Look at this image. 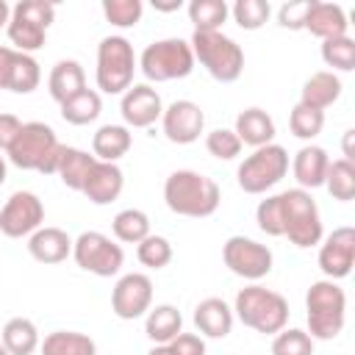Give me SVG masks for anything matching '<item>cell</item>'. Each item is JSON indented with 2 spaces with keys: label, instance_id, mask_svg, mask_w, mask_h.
Here are the masks:
<instances>
[{
  "label": "cell",
  "instance_id": "6da1fadb",
  "mask_svg": "<svg viewBox=\"0 0 355 355\" xmlns=\"http://www.w3.org/2000/svg\"><path fill=\"white\" fill-rule=\"evenodd\" d=\"M219 200H222V191L216 180H211L202 172L175 169L164 180V202L178 216H191V219L211 216L219 208Z\"/></svg>",
  "mask_w": 355,
  "mask_h": 355
},
{
  "label": "cell",
  "instance_id": "7a4b0ae2",
  "mask_svg": "<svg viewBox=\"0 0 355 355\" xmlns=\"http://www.w3.org/2000/svg\"><path fill=\"white\" fill-rule=\"evenodd\" d=\"M64 147L55 136V130L44 122H22V130L17 133L14 144L8 147V161L19 169H33L42 175H55Z\"/></svg>",
  "mask_w": 355,
  "mask_h": 355
},
{
  "label": "cell",
  "instance_id": "3957f363",
  "mask_svg": "<svg viewBox=\"0 0 355 355\" xmlns=\"http://www.w3.org/2000/svg\"><path fill=\"white\" fill-rule=\"evenodd\" d=\"M233 316L255 333L275 336L288 324V302H286L283 294L252 283V286H244L236 294Z\"/></svg>",
  "mask_w": 355,
  "mask_h": 355
},
{
  "label": "cell",
  "instance_id": "277c9868",
  "mask_svg": "<svg viewBox=\"0 0 355 355\" xmlns=\"http://www.w3.org/2000/svg\"><path fill=\"white\" fill-rule=\"evenodd\" d=\"M308 311V336L313 341H333L344 330L347 319V294L336 280H316L305 294Z\"/></svg>",
  "mask_w": 355,
  "mask_h": 355
},
{
  "label": "cell",
  "instance_id": "5b68a950",
  "mask_svg": "<svg viewBox=\"0 0 355 355\" xmlns=\"http://www.w3.org/2000/svg\"><path fill=\"white\" fill-rule=\"evenodd\" d=\"M191 53L194 61L219 83H233L244 72V50L222 31H194L191 39Z\"/></svg>",
  "mask_w": 355,
  "mask_h": 355
},
{
  "label": "cell",
  "instance_id": "8992f818",
  "mask_svg": "<svg viewBox=\"0 0 355 355\" xmlns=\"http://www.w3.org/2000/svg\"><path fill=\"white\" fill-rule=\"evenodd\" d=\"M280 205H283V236L294 247L308 250L324 239L322 214H319V205L311 197V191H305V189L280 191Z\"/></svg>",
  "mask_w": 355,
  "mask_h": 355
},
{
  "label": "cell",
  "instance_id": "52a82bcc",
  "mask_svg": "<svg viewBox=\"0 0 355 355\" xmlns=\"http://www.w3.org/2000/svg\"><path fill=\"white\" fill-rule=\"evenodd\" d=\"M194 64L197 61H194L191 44L186 39H178V36L158 39V42L147 44L141 58H139V69L150 83H166V80L189 78Z\"/></svg>",
  "mask_w": 355,
  "mask_h": 355
},
{
  "label": "cell",
  "instance_id": "ba28073f",
  "mask_svg": "<svg viewBox=\"0 0 355 355\" xmlns=\"http://www.w3.org/2000/svg\"><path fill=\"white\" fill-rule=\"evenodd\" d=\"M139 61L133 44L125 36H105L97 44V89L105 94H125L133 86V72Z\"/></svg>",
  "mask_w": 355,
  "mask_h": 355
},
{
  "label": "cell",
  "instance_id": "9c48e42d",
  "mask_svg": "<svg viewBox=\"0 0 355 355\" xmlns=\"http://www.w3.org/2000/svg\"><path fill=\"white\" fill-rule=\"evenodd\" d=\"M288 172V153L280 144H263L258 150H252V155H247L239 169H236V180L239 189L247 194H266L272 186H277Z\"/></svg>",
  "mask_w": 355,
  "mask_h": 355
},
{
  "label": "cell",
  "instance_id": "30bf717a",
  "mask_svg": "<svg viewBox=\"0 0 355 355\" xmlns=\"http://www.w3.org/2000/svg\"><path fill=\"white\" fill-rule=\"evenodd\" d=\"M72 258L83 272H92L97 277H114L122 263H125V252L116 241H111V236L100 233V230H86L72 241Z\"/></svg>",
  "mask_w": 355,
  "mask_h": 355
},
{
  "label": "cell",
  "instance_id": "8fae6325",
  "mask_svg": "<svg viewBox=\"0 0 355 355\" xmlns=\"http://www.w3.org/2000/svg\"><path fill=\"white\" fill-rule=\"evenodd\" d=\"M222 261L225 266L244 277V280H261L272 272V250L255 239H247V236H230L225 244H222Z\"/></svg>",
  "mask_w": 355,
  "mask_h": 355
},
{
  "label": "cell",
  "instance_id": "7c38bea8",
  "mask_svg": "<svg viewBox=\"0 0 355 355\" xmlns=\"http://www.w3.org/2000/svg\"><path fill=\"white\" fill-rule=\"evenodd\" d=\"M44 222V205L33 191H14L0 208V233L8 239L31 236Z\"/></svg>",
  "mask_w": 355,
  "mask_h": 355
},
{
  "label": "cell",
  "instance_id": "4fadbf2b",
  "mask_svg": "<svg viewBox=\"0 0 355 355\" xmlns=\"http://www.w3.org/2000/svg\"><path fill=\"white\" fill-rule=\"evenodd\" d=\"M153 308V280L144 272H128L111 291V311L119 319H139Z\"/></svg>",
  "mask_w": 355,
  "mask_h": 355
},
{
  "label": "cell",
  "instance_id": "5bb4252c",
  "mask_svg": "<svg viewBox=\"0 0 355 355\" xmlns=\"http://www.w3.org/2000/svg\"><path fill=\"white\" fill-rule=\"evenodd\" d=\"M319 269L327 280H344L355 263V230L349 225L336 227L319 241Z\"/></svg>",
  "mask_w": 355,
  "mask_h": 355
},
{
  "label": "cell",
  "instance_id": "9a60e30c",
  "mask_svg": "<svg viewBox=\"0 0 355 355\" xmlns=\"http://www.w3.org/2000/svg\"><path fill=\"white\" fill-rule=\"evenodd\" d=\"M161 128L172 144H191L205 130V114L194 100H175L164 108Z\"/></svg>",
  "mask_w": 355,
  "mask_h": 355
},
{
  "label": "cell",
  "instance_id": "2e32d148",
  "mask_svg": "<svg viewBox=\"0 0 355 355\" xmlns=\"http://www.w3.org/2000/svg\"><path fill=\"white\" fill-rule=\"evenodd\" d=\"M119 114L125 119V128H150L161 119L164 103L161 94L150 83H133L119 103Z\"/></svg>",
  "mask_w": 355,
  "mask_h": 355
},
{
  "label": "cell",
  "instance_id": "e0dca14e",
  "mask_svg": "<svg viewBox=\"0 0 355 355\" xmlns=\"http://www.w3.org/2000/svg\"><path fill=\"white\" fill-rule=\"evenodd\" d=\"M122 189H125V175H122L119 164L94 161L80 194L94 205H108L122 194Z\"/></svg>",
  "mask_w": 355,
  "mask_h": 355
},
{
  "label": "cell",
  "instance_id": "ac0fdd59",
  "mask_svg": "<svg viewBox=\"0 0 355 355\" xmlns=\"http://www.w3.org/2000/svg\"><path fill=\"white\" fill-rule=\"evenodd\" d=\"M327 166H330V155L324 147L319 144H305L294 153V161H291V172L297 178V189H319L324 186V175H327Z\"/></svg>",
  "mask_w": 355,
  "mask_h": 355
},
{
  "label": "cell",
  "instance_id": "d6986e66",
  "mask_svg": "<svg viewBox=\"0 0 355 355\" xmlns=\"http://www.w3.org/2000/svg\"><path fill=\"white\" fill-rule=\"evenodd\" d=\"M347 28H349V22H347V14H344L341 6L308 0V14H305V28L302 31H311L313 36H319L324 42V39L347 36Z\"/></svg>",
  "mask_w": 355,
  "mask_h": 355
},
{
  "label": "cell",
  "instance_id": "ffe728a7",
  "mask_svg": "<svg viewBox=\"0 0 355 355\" xmlns=\"http://www.w3.org/2000/svg\"><path fill=\"white\" fill-rule=\"evenodd\" d=\"M28 252L39 263H61L72 255V239L61 227H39L28 236Z\"/></svg>",
  "mask_w": 355,
  "mask_h": 355
},
{
  "label": "cell",
  "instance_id": "44dd1931",
  "mask_svg": "<svg viewBox=\"0 0 355 355\" xmlns=\"http://www.w3.org/2000/svg\"><path fill=\"white\" fill-rule=\"evenodd\" d=\"M233 308L222 297H205L194 308V327L205 338H225L233 330Z\"/></svg>",
  "mask_w": 355,
  "mask_h": 355
},
{
  "label": "cell",
  "instance_id": "7402d4cb",
  "mask_svg": "<svg viewBox=\"0 0 355 355\" xmlns=\"http://www.w3.org/2000/svg\"><path fill=\"white\" fill-rule=\"evenodd\" d=\"M86 89V72L80 67V61L75 58H61L53 69H50V78H47V92L50 97L61 105L67 103L69 97L80 94Z\"/></svg>",
  "mask_w": 355,
  "mask_h": 355
},
{
  "label": "cell",
  "instance_id": "603a6c76",
  "mask_svg": "<svg viewBox=\"0 0 355 355\" xmlns=\"http://www.w3.org/2000/svg\"><path fill=\"white\" fill-rule=\"evenodd\" d=\"M233 133L239 136L241 144L258 150V147L275 141V119H272L263 108H244V111L236 116Z\"/></svg>",
  "mask_w": 355,
  "mask_h": 355
},
{
  "label": "cell",
  "instance_id": "cb8c5ba5",
  "mask_svg": "<svg viewBox=\"0 0 355 355\" xmlns=\"http://www.w3.org/2000/svg\"><path fill=\"white\" fill-rule=\"evenodd\" d=\"M341 78L330 69H322V72H313L302 89H300V103L308 105V108H316V111H324L330 108L338 97H341Z\"/></svg>",
  "mask_w": 355,
  "mask_h": 355
},
{
  "label": "cell",
  "instance_id": "d4e9b609",
  "mask_svg": "<svg viewBox=\"0 0 355 355\" xmlns=\"http://www.w3.org/2000/svg\"><path fill=\"white\" fill-rule=\"evenodd\" d=\"M130 144H133L130 128H125V125H103V128H97V133L92 139V155L97 161L116 164L122 155H128Z\"/></svg>",
  "mask_w": 355,
  "mask_h": 355
},
{
  "label": "cell",
  "instance_id": "484cf974",
  "mask_svg": "<svg viewBox=\"0 0 355 355\" xmlns=\"http://www.w3.org/2000/svg\"><path fill=\"white\" fill-rule=\"evenodd\" d=\"M144 333L153 344H169L178 333H183V316L175 305L164 302L144 313Z\"/></svg>",
  "mask_w": 355,
  "mask_h": 355
},
{
  "label": "cell",
  "instance_id": "4316f807",
  "mask_svg": "<svg viewBox=\"0 0 355 355\" xmlns=\"http://www.w3.org/2000/svg\"><path fill=\"white\" fill-rule=\"evenodd\" d=\"M42 355H97L94 338L78 330H53L39 344Z\"/></svg>",
  "mask_w": 355,
  "mask_h": 355
},
{
  "label": "cell",
  "instance_id": "83f0119b",
  "mask_svg": "<svg viewBox=\"0 0 355 355\" xmlns=\"http://www.w3.org/2000/svg\"><path fill=\"white\" fill-rule=\"evenodd\" d=\"M3 347L8 349V355H33L39 349V330L31 319L25 316H14L6 322L3 327V336H0Z\"/></svg>",
  "mask_w": 355,
  "mask_h": 355
},
{
  "label": "cell",
  "instance_id": "f1b7e54d",
  "mask_svg": "<svg viewBox=\"0 0 355 355\" xmlns=\"http://www.w3.org/2000/svg\"><path fill=\"white\" fill-rule=\"evenodd\" d=\"M94 155H89L86 150H78V147H64V155H61V164H58V178L67 189L72 191H83V183L94 166Z\"/></svg>",
  "mask_w": 355,
  "mask_h": 355
},
{
  "label": "cell",
  "instance_id": "f546056e",
  "mask_svg": "<svg viewBox=\"0 0 355 355\" xmlns=\"http://www.w3.org/2000/svg\"><path fill=\"white\" fill-rule=\"evenodd\" d=\"M189 22L194 31H222V25L230 17V6L225 0H191L189 3Z\"/></svg>",
  "mask_w": 355,
  "mask_h": 355
},
{
  "label": "cell",
  "instance_id": "4dcf8cb0",
  "mask_svg": "<svg viewBox=\"0 0 355 355\" xmlns=\"http://www.w3.org/2000/svg\"><path fill=\"white\" fill-rule=\"evenodd\" d=\"M100 111H103V100H100V92L94 89H83L80 94L61 103V116L69 125H89L100 116Z\"/></svg>",
  "mask_w": 355,
  "mask_h": 355
},
{
  "label": "cell",
  "instance_id": "1f68e13d",
  "mask_svg": "<svg viewBox=\"0 0 355 355\" xmlns=\"http://www.w3.org/2000/svg\"><path fill=\"white\" fill-rule=\"evenodd\" d=\"M111 230H114L116 241H122V244H139L141 239L150 236V216L141 208H122L114 216Z\"/></svg>",
  "mask_w": 355,
  "mask_h": 355
},
{
  "label": "cell",
  "instance_id": "d6a6232c",
  "mask_svg": "<svg viewBox=\"0 0 355 355\" xmlns=\"http://www.w3.org/2000/svg\"><path fill=\"white\" fill-rule=\"evenodd\" d=\"M42 80V69L39 61L28 53H14L11 61V75H8V92L14 94H31L33 89H39Z\"/></svg>",
  "mask_w": 355,
  "mask_h": 355
},
{
  "label": "cell",
  "instance_id": "836d02e7",
  "mask_svg": "<svg viewBox=\"0 0 355 355\" xmlns=\"http://www.w3.org/2000/svg\"><path fill=\"white\" fill-rule=\"evenodd\" d=\"M324 189L330 191L333 200L349 202L355 197V164L347 161V158L330 161L327 175H324Z\"/></svg>",
  "mask_w": 355,
  "mask_h": 355
},
{
  "label": "cell",
  "instance_id": "e575fe53",
  "mask_svg": "<svg viewBox=\"0 0 355 355\" xmlns=\"http://www.w3.org/2000/svg\"><path fill=\"white\" fill-rule=\"evenodd\" d=\"M6 31H8V42L14 44V50L17 53H28V55H33L36 50H42L44 47V39H47V31L42 25H33L28 19H19V17H11L8 25H6Z\"/></svg>",
  "mask_w": 355,
  "mask_h": 355
},
{
  "label": "cell",
  "instance_id": "d590c367",
  "mask_svg": "<svg viewBox=\"0 0 355 355\" xmlns=\"http://www.w3.org/2000/svg\"><path fill=\"white\" fill-rule=\"evenodd\" d=\"M322 61L330 67V72H352L355 69V39L338 36V39H324L322 42Z\"/></svg>",
  "mask_w": 355,
  "mask_h": 355
},
{
  "label": "cell",
  "instance_id": "8d00e7d4",
  "mask_svg": "<svg viewBox=\"0 0 355 355\" xmlns=\"http://www.w3.org/2000/svg\"><path fill=\"white\" fill-rule=\"evenodd\" d=\"M288 128H291V133L297 139L313 141L324 128V111H316V108H308V105L297 103L291 108V114H288Z\"/></svg>",
  "mask_w": 355,
  "mask_h": 355
},
{
  "label": "cell",
  "instance_id": "74e56055",
  "mask_svg": "<svg viewBox=\"0 0 355 355\" xmlns=\"http://www.w3.org/2000/svg\"><path fill=\"white\" fill-rule=\"evenodd\" d=\"M272 6L266 0H236L230 6V17L241 31H258L266 25Z\"/></svg>",
  "mask_w": 355,
  "mask_h": 355
},
{
  "label": "cell",
  "instance_id": "f35d334b",
  "mask_svg": "<svg viewBox=\"0 0 355 355\" xmlns=\"http://www.w3.org/2000/svg\"><path fill=\"white\" fill-rule=\"evenodd\" d=\"M136 258L147 269H164L172 261V244H169V239L150 233L147 239H141L136 244Z\"/></svg>",
  "mask_w": 355,
  "mask_h": 355
},
{
  "label": "cell",
  "instance_id": "ab89813d",
  "mask_svg": "<svg viewBox=\"0 0 355 355\" xmlns=\"http://www.w3.org/2000/svg\"><path fill=\"white\" fill-rule=\"evenodd\" d=\"M272 355H313V338L300 327H283L272 338Z\"/></svg>",
  "mask_w": 355,
  "mask_h": 355
},
{
  "label": "cell",
  "instance_id": "60d3db41",
  "mask_svg": "<svg viewBox=\"0 0 355 355\" xmlns=\"http://www.w3.org/2000/svg\"><path fill=\"white\" fill-rule=\"evenodd\" d=\"M103 14L116 28H133V25H139L144 6H141V0H103Z\"/></svg>",
  "mask_w": 355,
  "mask_h": 355
},
{
  "label": "cell",
  "instance_id": "b9f144b4",
  "mask_svg": "<svg viewBox=\"0 0 355 355\" xmlns=\"http://www.w3.org/2000/svg\"><path fill=\"white\" fill-rule=\"evenodd\" d=\"M241 141H239V136L230 130V128H216V130H211L208 136H205V150L214 155V158H219V161H233L239 153H241Z\"/></svg>",
  "mask_w": 355,
  "mask_h": 355
},
{
  "label": "cell",
  "instance_id": "7bdbcfd3",
  "mask_svg": "<svg viewBox=\"0 0 355 355\" xmlns=\"http://www.w3.org/2000/svg\"><path fill=\"white\" fill-rule=\"evenodd\" d=\"M255 222L266 236H283V205L280 194H269L255 208Z\"/></svg>",
  "mask_w": 355,
  "mask_h": 355
},
{
  "label": "cell",
  "instance_id": "ee69618b",
  "mask_svg": "<svg viewBox=\"0 0 355 355\" xmlns=\"http://www.w3.org/2000/svg\"><path fill=\"white\" fill-rule=\"evenodd\" d=\"M11 17H19V19H28L33 25H42L44 31L53 25L55 19V6L47 3V0H19L14 8H11Z\"/></svg>",
  "mask_w": 355,
  "mask_h": 355
},
{
  "label": "cell",
  "instance_id": "f6af8a7d",
  "mask_svg": "<svg viewBox=\"0 0 355 355\" xmlns=\"http://www.w3.org/2000/svg\"><path fill=\"white\" fill-rule=\"evenodd\" d=\"M305 14H308V0L302 3H286L277 11V25L288 31H302L305 28Z\"/></svg>",
  "mask_w": 355,
  "mask_h": 355
},
{
  "label": "cell",
  "instance_id": "bcb514c9",
  "mask_svg": "<svg viewBox=\"0 0 355 355\" xmlns=\"http://www.w3.org/2000/svg\"><path fill=\"white\" fill-rule=\"evenodd\" d=\"M166 347L172 355H205V338L197 333H178Z\"/></svg>",
  "mask_w": 355,
  "mask_h": 355
},
{
  "label": "cell",
  "instance_id": "7dc6e473",
  "mask_svg": "<svg viewBox=\"0 0 355 355\" xmlns=\"http://www.w3.org/2000/svg\"><path fill=\"white\" fill-rule=\"evenodd\" d=\"M19 130H22V119L17 114H0V150L3 153H8Z\"/></svg>",
  "mask_w": 355,
  "mask_h": 355
},
{
  "label": "cell",
  "instance_id": "c3c4849f",
  "mask_svg": "<svg viewBox=\"0 0 355 355\" xmlns=\"http://www.w3.org/2000/svg\"><path fill=\"white\" fill-rule=\"evenodd\" d=\"M14 47L0 44V89H8V75H11V61H14Z\"/></svg>",
  "mask_w": 355,
  "mask_h": 355
},
{
  "label": "cell",
  "instance_id": "681fc988",
  "mask_svg": "<svg viewBox=\"0 0 355 355\" xmlns=\"http://www.w3.org/2000/svg\"><path fill=\"white\" fill-rule=\"evenodd\" d=\"M180 6H183V0H153V8L155 11H166V14L169 11H178Z\"/></svg>",
  "mask_w": 355,
  "mask_h": 355
},
{
  "label": "cell",
  "instance_id": "f907efd6",
  "mask_svg": "<svg viewBox=\"0 0 355 355\" xmlns=\"http://www.w3.org/2000/svg\"><path fill=\"white\" fill-rule=\"evenodd\" d=\"M352 139H355V130H352V128H349V130H344V141H341V147H344V158H347V161H352V158H355Z\"/></svg>",
  "mask_w": 355,
  "mask_h": 355
},
{
  "label": "cell",
  "instance_id": "816d5d0a",
  "mask_svg": "<svg viewBox=\"0 0 355 355\" xmlns=\"http://www.w3.org/2000/svg\"><path fill=\"white\" fill-rule=\"evenodd\" d=\"M8 19H11V6L6 0H0V28H6Z\"/></svg>",
  "mask_w": 355,
  "mask_h": 355
},
{
  "label": "cell",
  "instance_id": "f5cc1de1",
  "mask_svg": "<svg viewBox=\"0 0 355 355\" xmlns=\"http://www.w3.org/2000/svg\"><path fill=\"white\" fill-rule=\"evenodd\" d=\"M147 355H172V349H169L166 344H155V347H153Z\"/></svg>",
  "mask_w": 355,
  "mask_h": 355
},
{
  "label": "cell",
  "instance_id": "db71d44e",
  "mask_svg": "<svg viewBox=\"0 0 355 355\" xmlns=\"http://www.w3.org/2000/svg\"><path fill=\"white\" fill-rule=\"evenodd\" d=\"M6 178H8V166H6V158L0 155V186L6 183Z\"/></svg>",
  "mask_w": 355,
  "mask_h": 355
},
{
  "label": "cell",
  "instance_id": "11a10c76",
  "mask_svg": "<svg viewBox=\"0 0 355 355\" xmlns=\"http://www.w3.org/2000/svg\"><path fill=\"white\" fill-rule=\"evenodd\" d=\"M0 355H8V349L3 347V341H0Z\"/></svg>",
  "mask_w": 355,
  "mask_h": 355
}]
</instances>
